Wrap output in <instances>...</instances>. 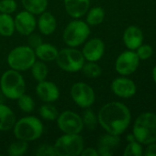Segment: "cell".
<instances>
[{
  "label": "cell",
  "mask_w": 156,
  "mask_h": 156,
  "mask_svg": "<svg viewBox=\"0 0 156 156\" xmlns=\"http://www.w3.org/2000/svg\"><path fill=\"white\" fill-rule=\"evenodd\" d=\"M131 119L129 108L119 101H111L101 107L97 113L98 124L108 133L122 134L130 125Z\"/></svg>",
  "instance_id": "6da1fadb"
},
{
  "label": "cell",
  "mask_w": 156,
  "mask_h": 156,
  "mask_svg": "<svg viewBox=\"0 0 156 156\" xmlns=\"http://www.w3.org/2000/svg\"><path fill=\"white\" fill-rule=\"evenodd\" d=\"M12 130L16 139L29 143L41 137L44 126L38 117L30 115L17 120Z\"/></svg>",
  "instance_id": "7a4b0ae2"
},
{
  "label": "cell",
  "mask_w": 156,
  "mask_h": 156,
  "mask_svg": "<svg viewBox=\"0 0 156 156\" xmlns=\"http://www.w3.org/2000/svg\"><path fill=\"white\" fill-rule=\"evenodd\" d=\"M0 89L6 98L16 101L25 93V80L19 71L9 69L0 78Z\"/></svg>",
  "instance_id": "3957f363"
},
{
  "label": "cell",
  "mask_w": 156,
  "mask_h": 156,
  "mask_svg": "<svg viewBox=\"0 0 156 156\" xmlns=\"http://www.w3.org/2000/svg\"><path fill=\"white\" fill-rule=\"evenodd\" d=\"M133 135L142 144H150L156 142V114L144 112L134 122Z\"/></svg>",
  "instance_id": "277c9868"
},
{
  "label": "cell",
  "mask_w": 156,
  "mask_h": 156,
  "mask_svg": "<svg viewBox=\"0 0 156 156\" xmlns=\"http://www.w3.org/2000/svg\"><path fill=\"white\" fill-rule=\"evenodd\" d=\"M90 36V27L86 21L74 18L69 22L63 32V40L66 46L77 48L84 44Z\"/></svg>",
  "instance_id": "5b68a950"
},
{
  "label": "cell",
  "mask_w": 156,
  "mask_h": 156,
  "mask_svg": "<svg viewBox=\"0 0 156 156\" xmlns=\"http://www.w3.org/2000/svg\"><path fill=\"white\" fill-rule=\"evenodd\" d=\"M36 59L34 49L28 45L14 48L10 50L6 58L8 67L19 72L29 70Z\"/></svg>",
  "instance_id": "8992f818"
},
{
  "label": "cell",
  "mask_w": 156,
  "mask_h": 156,
  "mask_svg": "<svg viewBox=\"0 0 156 156\" xmlns=\"http://www.w3.org/2000/svg\"><path fill=\"white\" fill-rule=\"evenodd\" d=\"M55 62L62 70L69 73H74L81 71L86 59L81 50L76 48L68 47L59 50Z\"/></svg>",
  "instance_id": "52a82bcc"
},
{
  "label": "cell",
  "mask_w": 156,
  "mask_h": 156,
  "mask_svg": "<svg viewBox=\"0 0 156 156\" xmlns=\"http://www.w3.org/2000/svg\"><path fill=\"white\" fill-rule=\"evenodd\" d=\"M56 156H79L85 148L84 139L80 134L60 136L53 144Z\"/></svg>",
  "instance_id": "ba28073f"
},
{
  "label": "cell",
  "mask_w": 156,
  "mask_h": 156,
  "mask_svg": "<svg viewBox=\"0 0 156 156\" xmlns=\"http://www.w3.org/2000/svg\"><path fill=\"white\" fill-rule=\"evenodd\" d=\"M56 123L59 130L65 134H80L85 129L82 117L74 111H63L59 113Z\"/></svg>",
  "instance_id": "9c48e42d"
},
{
  "label": "cell",
  "mask_w": 156,
  "mask_h": 156,
  "mask_svg": "<svg viewBox=\"0 0 156 156\" xmlns=\"http://www.w3.org/2000/svg\"><path fill=\"white\" fill-rule=\"evenodd\" d=\"M70 95L73 101L80 108H90L96 101L94 89L86 82H75L72 85Z\"/></svg>",
  "instance_id": "30bf717a"
},
{
  "label": "cell",
  "mask_w": 156,
  "mask_h": 156,
  "mask_svg": "<svg viewBox=\"0 0 156 156\" xmlns=\"http://www.w3.org/2000/svg\"><path fill=\"white\" fill-rule=\"evenodd\" d=\"M139 62L140 58L137 53L131 50H127L122 52L118 57L115 63V69L120 75H130L137 69Z\"/></svg>",
  "instance_id": "8fae6325"
},
{
  "label": "cell",
  "mask_w": 156,
  "mask_h": 156,
  "mask_svg": "<svg viewBox=\"0 0 156 156\" xmlns=\"http://www.w3.org/2000/svg\"><path fill=\"white\" fill-rule=\"evenodd\" d=\"M14 23L16 31L21 36L28 37L37 28V18L35 15L27 10L18 12L14 17Z\"/></svg>",
  "instance_id": "7c38bea8"
},
{
  "label": "cell",
  "mask_w": 156,
  "mask_h": 156,
  "mask_svg": "<svg viewBox=\"0 0 156 156\" xmlns=\"http://www.w3.org/2000/svg\"><path fill=\"white\" fill-rule=\"evenodd\" d=\"M35 92L41 101L47 103H53L57 101L61 94L59 87L54 82L47 80L38 82L35 88Z\"/></svg>",
  "instance_id": "4fadbf2b"
},
{
  "label": "cell",
  "mask_w": 156,
  "mask_h": 156,
  "mask_svg": "<svg viewBox=\"0 0 156 156\" xmlns=\"http://www.w3.org/2000/svg\"><path fill=\"white\" fill-rule=\"evenodd\" d=\"M82 54L86 61H98L105 53V43L98 37L86 40L82 48Z\"/></svg>",
  "instance_id": "5bb4252c"
},
{
  "label": "cell",
  "mask_w": 156,
  "mask_h": 156,
  "mask_svg": "<svg viewBox=\"0 0 156 156\" xmlns=\"http://www.w3.org/2000/svg\"><path fill=\"white\" fill-rule=\"evenodd\" d=\"M111 90L120 98H131L136 93L135 83L127 78H117L111 83Z\"/></svg>",
  "instance_id": "9a60e30c"
},
{
  "label": "cell",
  "mask_w": 156,
  "mask_h": 156,
  "mask_svg": "<svg viewBox=\"0 0 156 156\" xmlns=\"http://www.w3.org/2000/svg\"><path fill=\"white\" fill-rule=\"evenodd\" d=\"M120 144V135H114L107 133L100 137L97 144V153L100 156L113 155L114 151L118 148Z\"/></svg>",
  "instance_id": "2e32d148"
},
{
  "label": "cell",
  "mask_w": 156,
  "mask_h": 156,
  "mask_svg": "<svg viewBox=\"0 0 156 156\" xmlns=\"http://www.w3.org/2000/svg\"><path fill=\"white\" fill-rule=\"evenodd\" d=\"M66 13L74 18H81L86 16L90 7V0H63Z\"/></svg>",
  "instance_id": "e0dca14e"
},
{
  "label": "cell",
  "mask_w": 156,
  "mask_h": 156,
  "mask_svg": "<svg viewBox=\"0 0 156 156\" xmlns=\"http://www.w3.org/2000/svg\"><path fill=\"white\" fill-rule=\"evenodd\" d=\"M37 19V27L40 34L44 36L52 35L57 28V20L55 16L48 11H44L39 15Z\"/></svg>",
  "instance_id": "ac0fdd59"
},
{
  "label": "cell",
  "mask_w": 156,
  "mask_h": 156,
  "mask_svg": "<svg viewBox=\"0 0 156 156\" xmlns=\"http://www.w3.org/2000/svg\"><path fill=\"white\" fill-rule=\"evenodd\" d=\"M143 40V31L135 27V26H131L126 28L123 34V41L125 46L131 49L134 50L137 49L142 44Z\"/></svg>",
  "instance_id": "d6986e66"
},
{
  "label": "cell",
  "mask_w": 156,
  "mask_h": 156,
  "mask_svg": "<svg viewBox=\"0 0 156 156\" xmlns=\"http://www.w3.org/2000/svg\"><path fill=\"white\" fill-rule=\"evenodd\" d=\"M36 58L39 60L43 62H51L55 61L59 49L51 43H44L42 42L40 46H38L34 49Z\"/></svg>",
  "instance_id": "ffe728a7"
},
{
  "label": "cell",
  "mask_w": 156,
  "mask_h": 156,
  "mask_svg": "<svg viewBox=\"0 0 156 156\" xmlns=\"http://www.w3.org/2000/svg\"><path fill=\"white\" fill-rule=\"evenodd\" d=\"M16 114L7 105L0 103V132H7L13 129L16 123Z\"/></svg>",
  "instance_id": "44dd1931"
},
{
  "label": "cell",
  "mask_w": 156,
  "mask_h": 156,
  "mask_svg": "<svg viewBox=\"0 0 156 156\" xmlns=\"http://www.w3.org/2000/svg\"><path fill=\"white\" fill-rule=\"evenodd\" d=\"M16 32L14 17L9 14L0 13V36L11 37Z\"/></svg>",
  "instance_id": "7402d4cb"
},
{
  "label": "cell",
  "mask_w": 156,
  "mask_h": 156,
  "mask_svg": "<svg viewBox=\"0 0 156 156\" xmlns=\"http://www.w3.org/2000/svg\"><path fill=\"white\" fill-rule=\"evenodd\" d=\"M86 15V22L89 27L98 26L105 19V11L101 6H94L89 8Z\"/></svg>",
  "instance_id": "603a6c76"
},
{
  "label": "cell",
  "mask_w": 156,
  "mask_h": 156,
  "mask_svg": "<svg viewBox=\"0 0 156 156\" xmlns=\"http://www.w3.org/2000/svg\"><path fill=\"white\" fill-rule=\"evenodd\" d=\"M21 3L25 10L35 16L46 11L48 7V0H21Z\"/></svg>",
  "instance_id": "cb8c5ba5"
},
{
  "label": "cell",
  "mask_w": 156,
  "mask_h": 156,
  "mask_svg": "<svg viewBox=\"0 0 156 156\" xmlns=\"http://www.w3.org/2000/svg\"><path fill=\"white\" fill-rule=\"evenodd\" d=\"M31 71V75L33 77V79L37 81H42L44 80L47 79V76L49 74V69L47 65L45 64V62L41 61V60H37L33 63V65L31 66V68L29 69Z\"/></svg>",
  "instance_id": "d4e9b609"
},
{
  "label": "cell",
  "mask_w": 156,
  "mask_h": 156,
  "mask_svg": "<svg viewBox=\"0 0 156 156\" xmlns=\"http://www.w3.org/2000/svg\"><path fill=\"white\" fill-rule=\"evenodd\" d=\"M59 112L55 106H53L51 103H47L44 102L40 108H39V114L40 118L46 122H54L56 121Z\"/></svg>",
  "instance_id": "484cf974"
},
{
  "label": "cell",
  "mask_w": 156,
  "mask_h": 156,
  "mask_svg": "<svg viewBox=\"0 0 156 156\" xmlns=\"http://www.w3.org/2000/svg\"><path fill=\"white\" fill-rule=\"evenodd\" d=\"M84 112L82 114V122L84 124V128L87 129L88 131H94L97 124H98V120H97V115L95 113V112L90 109L86 108L84 109Z\"/></svg>",
  "instance_id": "4316f807"
},
{
  "label": "cell",
  "mask_w": 156,
  "mask_h": 156,
  "mask_svg": "<svg viewBox=\"0 0 156 156\" xmlns=\"http://www.w3.org/2000/svg\"><path fill=\"white\" fill-rule=\"evenodd\" d=\"M81 71L88 79H97L102 74L101 67L94 61H86L82 67Z\"/></svg>",
  "instance_id": "83f0119b"
},
{
  "label": "cell",
  "mask_w": 156,
  "mask_h": 156,
  "mask_svg": "<svg viewBox=\"0 0 156 156\" xmlns=\"http://www.w3.org/2000/svg\"><path fill=\"white\" fill-rule=\"evenodd\" d=\"M29 149V143L18 140L11 143L7 147V154L9 156H22L24 155Z\"/></svg>",
  "instance_id": "f1b7e54d"
},
{
  "label": "cell",
  "mask_w": 156,
  "mask_h": 156,
  "mask_svg": "<svg viewBox=\"0 0 156 156\" xmlns=\"http://www.w3.org/2000/svg\"><path fill=\"white\" fill-rule=\"evenodd\" d=\"M17 106L19 110L25 113H30L35 110V101L29 94H22L17 100Z\"/></svg>",
  "instance_id": "f546056e"
},
{
  "label": "cell",
  "mask_w": 156,
  "mask_h": 156,
  "mask_svg": "<svg viewBox=\"0 0 156 156\" xmlns=\"http://www.w3.org/2000/svg\"><path fill=\"white\" fill-rule=\"evenodd\" d=\"M124 156H142L143 155V147L139 142L133 141L129 143L123 153Z\"/></svg>",
  "instance_id": "4dcf8cb0"
},
{
  "label": "cell",
  "mask_w": 156,
  "mask_h": 156,
  "mask_svg": "<svg viewBox=\"0 0 156 156\" xmlns=\"http://www.w3.org/2000/svg\"><path fill=\"white\" fill-rule=\"evenodd\" d=\"M17 8V4L15 0H0V13L13 14Z\"/></svg>",
  "instance_id": "1f68e13d"
},
{
  "label": "cell",
  "mask_w": 156,
  "mask_h": 156,
  "mask_svg": "<svg viewBox=\"0 0 156 156\" xmlns=\"http://www.w3.org/2000/svg\"><path fill=\"white\" fill-rule=\"evenodd\" d=\"M35 154L37 156H56V153L53 145L43 144L36 149Z\"/></svg>",
  "instance_id": "d6a6232c"
},
{
  "label": "cell",
  "mask_w": 156,
  "mask_h": 156,
  "mask_svg": "<svg viewBox=\"0 0 156 156\" xmlns=\"http://www.w3.org/2000/svg\"><path fill=\"white\" fill-rule=\"evenodd\" d=\"M137 55L140 59H148L153 55V48L150 45H141L137 48Z\"/></svg>",
  "instance_id": "836d02e7"
},
{
  "label": "cell",
  "mask_w": 156,
  "mask_h": 156,
  "mask_svg": "<svg viewBox=\"0 0 156 156\" xmlns=\"http://www.w3.org/2000/svg\"><path fill=\"white\" fill-rule=\"evenodd\" d=\"M42 43V38L40 35L35 34L34 32L28 36V46H29L31 48L35 49L38 46H40Z\"/></svg>",
  "instance_id": "e575fe53"
},
{
  "label": "cell",
  "mask_w": 156,
  "mask_h": 156,
  "mask_svg": "<svg viewBox=\"0 0 156 156\" xmlns=\"http://www.w3.org/2000/svg\"><path fill=\"white\" fill-rule=\"evenodd\" d=\"M82 156H99L97 150L93 148V147H88V148H84V150L81 153Z\"/></svg>",
  "instance_id": "d590c367"
},
{
  "label": "cell",
  "mask_w": 156,
  "mask_h": 156,
  "mask_svg": "<svg viewBox=\"0 0 156 156\" xmlns=\"http://www.w3.org/2000/svg\"><path fill=\"white\" fill-rule=\"evenodd\" d=\"M144 154L146 156H156V144H150V145L146 148Z\"/></svg>",
  "instance_id": "8d00e7d4"
},
{
  "label": "cell",
  "mask_w": 156,
  "mask_h": 156,
  "mask_svg": "<svg viewBox=\"0 0 156 156\" xmlns=\"http://www.w3.org/2000/svg\"><path fill=\"white\" fill-rule=\"evenodd\" d=\"M127 141H128L129 143H131V142H133V141H136V140H135V137H134L133 134H129V135L127 136Z\"/></svg>",
  "instance_id": "74e56055"
},
{
  "label": "cell",
  "mask_w": 156,
  "mask_h": 156,
  "mask_svg": "<svg viewBox=\"0 0 156 156\" xmlns=\"http://www.w3.org/2000/svg\"><path fill=\"white\" fill-rule=\"evenodd\" d=\"M153 77H154V82L156 83V66L154 68V69H153Z\"/></svg>",
  "instance_id": "f35d334b"
}]
</instances>
